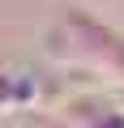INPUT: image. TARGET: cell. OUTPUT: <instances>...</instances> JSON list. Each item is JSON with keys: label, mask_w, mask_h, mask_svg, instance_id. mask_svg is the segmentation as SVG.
<instances>
[{"label": "cell", "mask_w": 124, "mask_h": 128, "mask_svg": "<svg viewBox=\"0 0 124 128\" xmlns=\"http://www.w3.org/2000/svg\"><path fill=\"white\" fill-rule=\"evenodd\" d=\"M22 128H77L69 115H47V111H39V107H30V115L22 120Z\"/></svg>", "instance_id": "cell-2"}, {"label": "cell", "mask_w": 124, "mask_h": 128, "mask_svg": "<svg viewBox=\"0 0 124 128\" xmlns=\"http://www.w3.org/2000/svg\"><path fill=\"white\" fill-rule=\"evenodd\" d=\"M73 26H81V34H77V60H86L90 68H98V73H111L115 81H124V34L120 30H111L107 22H98V17H69Z\"/></svg>", "instance_id": "cell-1"}]
</instances>
